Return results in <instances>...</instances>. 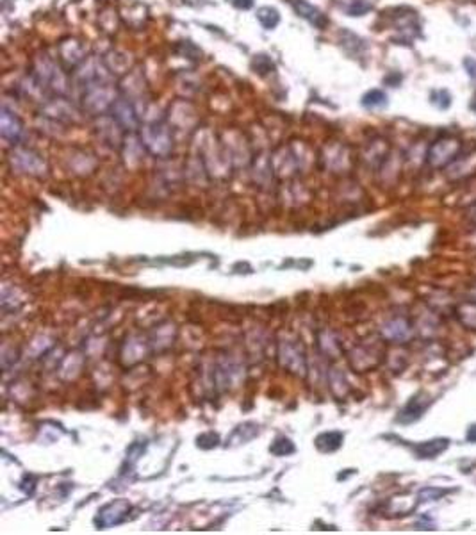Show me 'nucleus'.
<instances>
[{
    "label": "nucleus",
    "mask_w": 476,
    "mask_h": 535,
    "mask_svg": "<svg viewBox=\"0 0 476 535\" xmlns=\"http://www.w3.org/2000/svg\"><path fill=\"white\" fill-rule=\"evenodd\" d=\"M360 102L366 109H382L388 105V95L383 93L382 89H369Z\"/></svg>",
    "instance_id": "7"
},
{
    "label": "nucleus",
    "mask_w": 476,
    "mask_h": 535,
    "mask_svg": "<svg viewBox=\"0 0 476 535\" xmlns=\"http://www.w3.org/2000/svg\"><path fill=\"white\" fill-rule=\"evenodd\" d=\"M230 4L237 9H250L253 6V0H230Z\"/></svg>",
    "instance_id": "10"
},
{
    "label": "nucleus",
    "mask_w": 476,
    "mask_h": 535,
    "mask_svg": "<svg viewBox=\"0 0 476 535\" xmlns=\"http://www.w3.org/2000/svg\"><path fill=\"white\" fill-rule=\"evenodd\" d=\"M291 4V8L294 9V13L300 16V18L307 20L310 25H314L316 29H325L329 25V18L323 15L322 9H317L316 6H312L307 0H287Z\"/></svg>",
    "instance_id": "2"
},
{
    "label": "nucleus",
    "mask_w": 476,
    "mask_h": 535,
    "mask_svg": "<svg viewBox=\"0 0 476 535\" xmlns=\"http://www.w3.org/2000/svg\"><path fill=\"white\" fill-rule=\"evenodd\" d=\"M257 20L266 31H271L280 24V13L271 6H264V8L257 9Z\"/></svg>",
    "instance_id": "6"
},
{
    "label": "nucleus",
    "mask_w": 476,
    "mask_h": 535,
    "mask_svg": "<svg viewBox=\"0 0 476 535\" xmlns=\"http://www.w3.org/2000/svg\"><path fill=\"white\" fill-rule=\"evenodd\" d=\"M22 134V124L15 114H11L8 109L2 111V136L9 141H18Z\"/></svg>",
    "instance_id": "4"
},
{
    "label": "nucleus",
    "mask_w": 476,
    "mask_h": 535,
    "mask_svg": "<svg viewBox=\"0 0 476 535\" xmlns=\"http://www.w3.org/2000/svg\"><path fill=\"white\" fill-rule=\"evenodd\" d=\"M468 439H469V441H471V442H476V425H472V427L469 428Z\"/></svg>",
    "instance_id": "12"
},
{
    "label": "nucleus",
    "mask_w": 476,
    "mask_h": 535,
    "mask_svg": "<svg viewBox=\"0 0 476 535\" xmlns=\"http://www.w3.org/2000/svg\"><path fill=\"white\" fill-rule=\"evenodd\" d=\"M458 152H461V141L457 138H441L430 147L428 163L435 168L449 166L458 159Z\"/></svg>",
    "instance_id": "1"
},
{
    "label": "nucleus",
    "mask_w": 476,
    "mask_h": 535,
    "mask_svg": "<svg viewBox=\"0 0 476 535\" xmlns=\"http://www.w3.org/2000/svg\"><path fill=\"white\" fill-rule=\"evenodd\" d=\"M430 102L437 109H448L451 105V95L446 89H435L430 93Z\"/></svg>",
    "instance_id": "9"
},
{
    "label": "nucleus",
    "mask_w": 476,
    "mask_h": 535,
    "mask_svg": "<svg viewBox=\"0 0 476 535\" xmlns=\"http://www.w3.org/2000/svg\"><path fill=\"white\" fill-rule=\"evenodd\" d=\"M464 66H465V68H468L469 75H471V77L476 81V61H475V59H465Z\"/></svg>",
    "instance_id": "11"
},
{
    "label": "nucleus",
    "mask_w": 476,
    "mask_h": 535,
    "mask_svg": "<svg viewBox=\"0 0 476 535\" xmlns=\"http://www.w3.org/2000/svg\"><path fill=\"white\" fill-rule=\"evenodd\" d=\"M348 16H364L371 9V4L368 0H350L348 4L341 6Z\"/></svg>",
    "instance_id": "8"
},
{
    "label": "nucleus",
    "mask_w": 476,
    "mask_h": 535,
    "mask_svg": "<svg viewBox=\"0 0 476 535\" xmlns=\"http://www.w3.org/2000/svg\"><path fill=\"white\" fill-rule=\"evenodd\" d=\"M449 441L448 439H434V441H426L423 444L416 446V454L419 455L421 458H434L437 457L439 454L448 448Z\"/></svg>",
    "instance_id": "5"
},
{
    "label": "nucleus",
    "mask_w": 476,
    "mask_h": 535,
    "mask_svg": "<svg viewBox=\"0 0 476 535\" xmlns=\"http://www.w3.org/2000/svg\"><path fill=\"white\" fill-rule=\"evenodd\" d=\"M112 113H114L117 120L127 128H134L135 124H138L134 109L128 104L127 98H117V100L112 102Z\"/></svg>",
    "instance_id": "3"
}]
</instances>
